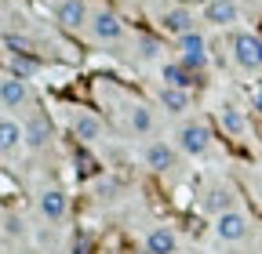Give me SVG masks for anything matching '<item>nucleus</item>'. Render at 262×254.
Instances as JSON below:
<instances>
[{"instance_id": "nucleus-1", "label": "nucleus", "mask_w": 262, "mask_h": 254, "mask_svg": "<svg viewBox=\"0 0 262 254\" xmlns=\"http://www.w3.org/2000/svg\"><path fill=\"white\" fill-rule=\"evenodd\" d=\"M175 142H179V149H182L186 156H204V153L211 149V131H208L204 120H182Z\"/></svg>"}, {"instance_id": "nucleus-2", "label": "nucleus", "mask_w": 262, "mask_h": 254, "mask_svg": "<svg viewBox=\"0 0 262 254\" xmlns=\"http://www.w3.org/2000/svg\"><path fill=\"white\" fill-rule=\"evenodd\" d=\"M179 62L189 73H201L208 66V40L196 33V29H189V33L179 37Z\"/></svg>"}, {"instance_id": "nucleus-3", "label": "nucleus", "mask_w": 262, "mask_h": 254, "mask_svg": "<svg viewBox=\"0 0 262 254\" xmlns=\"http://www.w3.org/2000/svg\"><path fill=\"white\" fill-rule=\"evenodd\" d=\"M233 62L241 69H248V73H258L262 69V37H255V33H237L233 37Z\"/></svg>"}, {"instance_id": "nucleus-4", "label": "nucleus", "mask_w": 262, "mask_h": 254, "mask_svg": "<svg viewBox=\"0 0 262 254\" xmlns=\"http://www.w3.org/2000/svg\"><path fill=\"white\" fill-rule=\"evenodd\" d=\"M55 22L66 29V33H77V29H84V26L91 22L88 4H84V0H58V8H55Z\"/></svg>"}, {"instance_id": "nucleus-5", "label": "nucleus", "mask_w": 262, "mask_h": 254, "mask_svg": "<svg viewBox=\"0 0 262 254\" xmlns=\"http://www.w3.org/2000/svg\"><path fill=\"white\" fill-rule=\"evenodd\" d=\"M88 29H91V37H95L98 44H113V40H120V37H124V22H120L113 11H106V8L91 15Z\"/></svg>"}, {"instance_id": "nucleus-6", "label": "nucleus", "mask_w": 262, "mask_h": 254, "mask_svg": "<svg viewBox=\"0 0 262 254\" xmlns=\"http://www.w3.org/2000/svg\"><path fill=\"white\" fill-rule=\"evenodd\" d=\"M248 218L233 207V211H222V214H215V236L219 240H226V243H237V240H244L248 236Z\"/></svg>"}, {"instance_id": "nucleus-7", "label": "nucleus", "mask_w": 262, "mask_h": 254, "mask_svg": "<svg viewBox=\"0 0 262 254\" xmlns=\"http://www.w3.org/2000/svg\"><path fill=\"white\" fill-rule=\"evenodd\" d=\"M29 102V80H22V77H4L0 80V106L4 109H22Z\"/></svg>"}, {"instance_id": "nucleus-8", "label": "nucleus", "mask_w": 262, "mask_h": 254, "mask_svg": "<svg viewBox=\"0 0 262 254\" xmlns=\"http://www.w3.org/2000/svg\"><path fill=\"white\" fill-rule=\"evenodd\" d=\"M37 211H40L48 221H62V218H66V211H70V200H66L62 189H44L40 200H37Z\"/></svg>"}, {"instance_id": "nucleus-9", "label": "nucleus", "mask_w": 262, "mask_h": 254, "mask_svg": "<svg viewBox=\"0 0 262 254\" xmlns=\"http://www.w3.org/2000/svg\"><path fill=\"white\" fill-rule=\"evenodd\" d=\"M26 145L29 149H44L48 142H51V120L44 116V113H33L29 120H26Z\"/></svg>"}, {"instance_id": "nucleus-10", "label": "nucleus", "mask_w": 262, "mask_h": 254, "mask_svg": "<svg viewBox=\"0 0 262 254\" xmlns=\"http://www.w3.org/2000/svg\"><path fill=\"white\" fill-rule=\"evenodd\" d=\"M146 250L149 254H179V236L168 225H153L146 233Z\"/></svg>"}, {"instance_id": "nucleus-11", "label": "nucleus", "mask_w": 262, "mask_h": 254, "mask_svg": "<svg viewBox=\"0 0 262 254\" xmlns=\"http://www.w3.org/2000/svg\"><path fill=\"white\" fill-rule=\"evenodd\" d=\"M160 29L164 33H171V37H182L193 29V11L186 8H168V11H160Z\"/></svg>"}, {"instance_id": "nucleus-12", "label": "nucleus", "mask_w": 262, "mask_h": 254, "mask_svg": "<svg viewBox=\"0 0 262 254\" xmlns=\"http://www.w3.org/2000/svg\"><path fill=\"white\" fill-rule=\"evenodd\" d=\"M18 145H26V131H22L15 120L0 116V156H15Z\"/></svg>"}, {"instance_id": "nucleus-13", "label": "nucleus", "mask_w": 262, "mask_h": 254, "mask_svg": "<svg viewBox=\"0 0 262 254\" xmlns=\"http://www.w3.org/2000/svg\"><path fill=\"white\" fill-rule=\"evenodd\" d=\"M146 167L149 171H171L175 167V149L168 142H149L146 145Z\"/></svg>"}, {"instance_id": "nucleus-14", "label": "nucleus", "mask_w": 262, "mask_h": 254, "mask_svg": "<svg viewBox=\"0 0 262 254\" xmlns=\"http://www.w3.org/2000/svg\"><path fill=\"white\" fill-rule=\"evenodd\" d=\"M70 127H73V135H77L84 145H91V142L102 138V123H98V116H91V113H77V116L70 120Z\"/></svg>"}, {"instance_id": "nucleus-15", "label": "nucleus", "mask_w": 262, "mask_h": 254, "mask_svg": "<svg viewBox=\"0 0 262 254\" xmlns=\"http://www.w3.org/2000/svg\"><path fill=\"white\" fill-rule=\"evenodd\" d=\"M160 106H164V113L182 116V113L189 109V91H186V87H168V84H160Z\"/></svg>"}, {"instance_id": "nucleus-16", "label": "nucleus", "mask_w": 262, "mask_h": 254, "mask_svg": "<svg viewBox=\"0 0 262 254\" xmlns=\"http://www.w3.org/2000/svg\"><path fill=\"white\" fill-rule=\"evenodd\" d=\"M204 18L211 26H233L237 22V4H233V0H208Z\"/></svg>"}, {"instance_id": "nucleus-17", "label": "nucleus", "mask_w": 262, "mask_h": 254, "mask_svg": "<svg viewBox=\"0 0 262 254\" xmlns=\"http://www.w3.org/2000/svg\"><path fill=\"white\" fill-rule=\"evenodd\" d=\"M160 80L168 84V87H186V91H189L193 73L182 66V62H164V66H160Z\"/></svg>"}, {"instance_id": "nucleus-18", "label": "nucleus", "mask_w": 262, "mask_h": 254, "mask_svg": "<svg viewBox=\"0 0 262 254\" xmlns=\"http://www.w3.org/2000/svg\"><path fill=\"white\" fill-rule=\"evenodd\" d=\"M204 207H208V211H215V214H222V211H233V193H229L226 185H215L211 193L204 196Z\"/></svg>"}, {"instance_id": "nucleus-19", "label": "nucleus", "mask_w": 262, "mask_h": 254, "mask_svg": "<svg viewBox=\"0 0 262 254\" xmlns=\"http://www.w3.org/2000/svg\"><path fill=\"white\" fill-rule=\"evenodd\" d=\"M127 123H131V131H135V135H149V131H153V113H149L146 106H131Z\"/></svg>"}, {"instance_id": "nucleus-20", "label": "nucleus", "mask_w": 262, "mask_h": 254, "mask_svg": "<svg viewBox=\"0 0 262 254\" xmlns=\"http://www.w3.org/2000/svg\"><path fill=\"white\" fill-rule=\"evenodd\" d=\"M222 127H226L229 135H241L244 131V120H241V113L233 106H222Z\"/></svg>"}, {"instance_id": "nucleus-21", "label": "nucleus", "mask_w": 262, "mask_h": 254, "mask_svg": "<svg viewBox=\"0 0 262 254\" xmlns=\"http://www.w3.org/2000/svg\"><path fill=\"white\" fill-rule=\"evenodd\" d=\"M11 73L22 77V80H29L33 73H37V62H29V58H22V55H11Z\"/></svg>"}, {"instance_id": "nucleus-22", "label": "nucleus", "mask_w": 262, "mask_h": 254, "mask_svg": "<svg viewBox=\"0 0 262 254\" xmlns=\"http://www.w3.org/2000/svg\"><path fill=\"white\" fill-rule=\"evenodd\" d=\"M135 44H139V51H142V58H153V55L160 51V44H157L153 37H139Z\"/></svg>"}, {"instance_id": "nucleus-23", "label": "nucleus", "mask_w": 262, "mask_h": 254, "mask_svg": "<svg viewBox=\"0 0 262 254\" xmlns=\"http://www.w3.org/2000/svg\"><path fill=\"white\" fill-rule=\"evenodd\" d=\"M8 233L11 236H22V218H8Z\"/></svg>"}, {"instance_id": "nucleus-24", "label": "nucleus", "mask_w": 262, "mask_h": 254, "mask_svg": "<svg viewBox=\"0 0 262 254\" xmlns=\"http://www.w3.org/2000/svg\"><path fill=\"white\" fill-rule=\"evenodd\" d=\"M251 106H255V109L262 113V91H255V94H251Z\"/></svg>"}, {"instance_id": "nucleus-25", "label": "nucleus", "mask_w": 262, "mask_h": 254, "mask_svg": "<svg viewBox=\"0 0 262 254\" xmlns=\"http://www.w3.org/2000/svg\"><path fill=\"white\" fill-rule=\"evenodd\" d=\"M73 254H88V243H84V240H77V243H73Z\"/></svg>"}, {"instance_id": "nucleus-26", "label": "nucleus", "mask_w": 262, "mask_h": 254, "mask_svg": "<svg viewBox=\"0 0 262 254\" xmlns=\"http://www.w3.org/2000/svg\"><path fill=\"white\" fill-rule=\"evenodd\" d=\"M146 254H149V250H146Z\"/></svg>"}]
</instances>
